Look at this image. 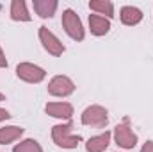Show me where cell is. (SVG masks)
I'll use <instances>...</instances> for the list:
<instances>
[{"label": "cell", "instance_id": "ba28073f", "mask_svg": "<svg viewBox=\"0 0 153 152\" xmlns=\"http://www.w3.org/2000/svg\"><path fill=\"white\" fill-rule=\"evenodd\" d=\"M45 111L50 114V116L68 120V118H71V114H73V106L68 104V102H50V104H46Z\"/></svg>", "mask_w": 153, "mask_h": 152}, {"label": "cell", "instance_id": "5bb4252c", "mask_svg": "<svg viewBox=\"0 0 153 152\" xmlns=\"http://www.w3.org/2000/svg\"><path fill=\"white\" fill-rule=\"evenodd\" d=\"M22 134H23V129H22V127H14V125L2 127V129H0V145L13 143V141L18 140Z\"/></svg>", "mask_w": 153, "mask_h": 152}, {"label": "cell", "instance_id": "8fae6325", "mask_svg": "<svg viewBox=\"0 0 153 152\" xmlns=\"http://www.w3.org/2000/svg\"><path fill=\"white\" fill-rule=\"evenodd\" d=\"M32 5H34V11L41 18H52L57 9L55 0H32Z\"/></svg>", "mask_w": 153, "mask_h": 152}, {"label": "cell", "instance_id": "6da1fadb", "mask_svg": "<svg viewBox=\"0 0 153 152\" xmlns=\"http://www.w3.org/2000/svg\"><path fill=\"white\" fill-rule=\"evenodd\" d=\"M73 125L71 123H61L55 125L52 129V140L55 141V145L62 147V149H75L76 145L80 143V136H73L71 134Z\"/></svg>", "mask_w": 153, "mask_h": 152}, {"label": "cell", "instance_id": "9c48e42d", "mask_svg": "<svg viewBox=\"0 0 153 152\" xmlns=\"http://www.w3.org/2000/svg\"><path fill=\"white\" fill-rule=\"evenodd\" d=\"M111 143V132H103V134H98V136H93L87 140L85 143V150L87 152H103Z\"/></svg>", "mask_w": 153, "mask_h": 152}, {"label": "cell", "instance_id": "277c9868", "mask_svg": "<svg viewBox=\"0 0 153 152\" xmlns=\"http://www.w3.org/2000/svg\"><path fill=\"white\" fill-rule=\"evenodd\" d=\"M73 91H75V84L66 75H55L48 84V93L53 97H68Z\"/></svg>", "mask_w": 153, "mask_h": 152}, {"label": "cell", "instance_id": "8992f818", "mask_svg": "<svg viewBox=\"0 0 153 152\" xmlns=\"http://www.w3.org/2000/svg\"><path fill=\"white\" fill-rule=\"evenodd\" d=\"M16 75L25 82H41L45 79V70L32 63H20L16 66Z\"/></svg>", "mask_w": 153, "mask_h": 152}, {"label": "cell", "instance_id": "9a60e30c", "mask_svg": "<svg viewBox=\"0 0 153 152\" xmlns=\"http://www.w3.org/2000/svg\"><path fill=\"white\" fill-rule=\"evenodd\" d=\"M89 7L100 14H107V18H112L114 16V5L112 2L109 0H91L89 2Z\"/></svg>", "mask_w": 153, "mask_h": 152}, {"label": "cell", "instance_id": "2e32d148", "mask_svg": "<svg viewBox=\"0 0 153 152\" xmlns=\"http://www.w3.org/2000/svg\"><path fill=\"white\" fill-rule=\"evenodd\" d=\"M13 152H43V150H41V145L36 140H25V141L14 145Z\"/></svg>", "mask_w": 153, "mask_h": 152}, {"label": "cell", "instance_id": "7a4b0ae2", "mask_svg": "<svg viewBox=\"0 0 153 152\" xmlns=\"http://www.w3.org/2000/svg\"><path fill=\"white\" fill-rule=\"evenodd\" d=\"M62 27L71 39H75V41L84 39V27H82V22H80V18L75 11L66 9L62 13Z\"/></svg>", "mask_w": 153, "mask_h": 152}, {"label": "cell", "instance_id": "d6986e66", "mask_svg": "<svg viewBox=\"0 0 153 152\" xmlns=\"http://www.w3.org/2000/svg\"><path fill=\"white\" fill-rule=\"evenodd\" d=\"M9 116H11V114L7 113L5 109H0V122H4V120H7Z\"/></svg>", "mask_w": 153, "mask_h": 152}, {"label": "cell", "instance_id": "7c38bea8", "mask_svg": "<svg viewBox=\"0 0 153 152\" xmlns=\"http://www.w3.org/2000/svg\"><path fill=\"white\" fill-rule=\"evenodd\" d=\"M143 20V13L141 9L134 7V5H125L121 9V22L125 25H137Z\"/></svg>", "mask_w": 153, "mask_h": 152}, {"label": "cell", "instance_id": "e0dca14e", "mask_svg": "<svg viewBox=\"0 0 153 152\" xmlns=\"http://www.w3.org/2000/svg\"><path fill=\"white\" fill-rule=\"evenodd\" d=\"M141 152H153V141H146V143L143 145Z\"/></svg>", "mask_w": 153, "mask_h": 152}, {"label": "cell", "instance_id": "3957f363", "mask_svg": "<svg viewBox=\"0 0 153 152\" xmlns=\"http://www.w3.org/2000/svg\"><path fill=\"white\" fill-rule=\"evenodd\" d=\"M107 109H103L102 106H89L84 113H82V123L84 125H91V127H105L107 125Z\"/></svg>", "mask_w": 153, "mask_h": 152}, {"label": "cell", "instance_id": "ac0fdd59", "mask_svg": "<svg viewBox=\"0 0 153 152\" xmlns=\"http://www.w3.org/2000/svg\"><path fill=\"white\" fill-rule=\"evenodd\" d=\"M4 66H7V59H5V56H4V52L0 48V68H4Z\"/></svg>", "mask_w": 153, "mask_h": 152}, {"label": "cell", "instance_id": "5b68a950", "mask_svg": "<svg viewBox=\"0 0 153 152\" xmlns=\"http://www.w3.org/2000/svg\"><path fill=\"white\" fill-rule=\"evenodd\" d=\"M39 39H41V43H43V47H45V50L48 54L61 56L64 52V45L59 41V38L53 32H50L46 27H39Z\"/></svg>", "mask_w": 153, "mask_h": 152}, {"label": "cell", "instance_id": "30bf717a", "mask_svg": "<svg viewBox=\"0 0 153 152\" xmlns=\"http://www.w3.org/2000/svg\"><path fill=\"white\" fill-rule=\"evenodd\" d=\"M89 29L94 36H103L109 32L111 29V22L105 18V16H100V14H91L89 16Z\"/></svg>", "mask_w": 153, "mask_h": 152}, {"label": "cell", "instance_id": "4fadbf2b", "mask_svg": "<svg viewBox=\"0 0 153 152\" xmlns=\"http://www.w3.org/2000/svg\"><path fill=\"white\" fill-rule=\"evenodd\" d=\"M11 18L16 20V22H29L30 20V14L27 11V5L23 0H13L11 4Z\"/></svg>", "mask_w": 153, "mask_h": 152}, {"label": "cell", "instance_id": "ffe728a7", "mask_svg": "<svg viewBox=\"0 0 153 152\" xmlns=\"http://www.w3.org/2000/svg\"><path fill=\"white\" fill-rule=\"evenodd\" d=\"M2 100H5V97H4V95L0 93V102H2Z\"/></svg>", "mask_w": 153, "mask_h": 152}, {"label": "cell", "instance_id": "52a82bcc", "mask_svg": "<svg viewBox=\"0 0 153 152\" xmlns=\"http://www.w3.org/2000/svg\"><path fill=\"white\" fill-rule=\"evenodd\" d=\"M114 140L116 143L123 149H134L137 145V136L135 132L128 127V123H119L114 129Z\"/></svg>", "mask_w": 153, "mask_h": 152}]
</instances>
